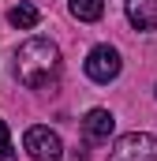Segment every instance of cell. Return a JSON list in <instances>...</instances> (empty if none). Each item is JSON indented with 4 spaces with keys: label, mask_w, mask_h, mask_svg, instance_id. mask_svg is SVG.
I'll use <instances>...</instances> for the list:
<instances>
[{
    "label": "cell",
    "mask_w": 157,
    "mask_h": 161,
    "mask_svg": "<svg viewBox=\"0 0 157 161\" xmlns=\"http://www.w3.org/2000/svg\"><path fill=\"white\" fill-rule=\"evenodd\" d=\"M112 127H116V120H112L109 109H90L86 120H82V131H86L90 142H105V139L112 135Z\"/></svg>",
    "instance_id": "5b68a950"
},
{
    "label": "cell",
    "mask_w": 157,
    "mask_h": 161,
    "mask_svg": "<svg viewBox=\"0 0 157 161\" xmlns=\"http://www.w3.org/2000/svg\"><path fill=\"white\" fill-rule=\"evenodd\" d=\"M120 68H123V60L112 45H94L90 56H86V75L94 82H112L120 75Z\"/></svg>",
    "instance_id": "3957f363"
},
{
    "label": "cell",
    "mask_w": 157,
    "mask_h": 161,
    "mask_svg": "<svg viewBox=\"0 0 157 161\" xmlns=\"http://www.w3.org/2000/svg\"><path fill=\"white\" fill-rule=\"evenodd\" d=\"M127 19L138 30H157V0H127Z\"/></svg>",
    "instance_id": "8992f818"
},
{
    "label": "cell",
    "mask_w": 157,
    "mask_h": 161,
    "mask_svg": "<svg viewBox=\"0 0 157 161\" xmlns=\"http://www.w3.org/2000/svg\"><path fill=\"white\" fill-rule=\"evenodd\" d=\"M68 8H71V15L82 19V23H97V19H101V11H105V4H101V0H68Z\"/></svg>",
    "instance_id": "52a82bcc"
},
{
    "label": "cell",
    "mask_w": 157,
    "mask_h": 161,
    "mask_svg": "<svg viewBox=\"0 0 157 161\" xmlns=\"http://www.w3.org/2000/svg\"><path fill=\"white\" fill-rule=\"evenodd\" d=\"M23 142H26V150H30L34 161H60L64 158V142H60V135L49 131V127H30V131L23 135Z\"/></svg>",
    "instance_id": "277c9868"
},
{
    "label": "cell",
    "mask_w": 157,
    "mask_h": 161,
    "mask_svg": "<svg viewBox=\"0 0 157 161\" xmlns=\"http://www.w3.org/2000/svg\"><path fill=\"white\" fill-rule=\"evenodd\" d=\"M0 161H15V150H11V135H8V124L0 120Z\"/></svg>",
    "instance_id": "9c48e42d"
},
{
    "label": "cell",
    "mask_w": 157,
    "mask_h": 161,
    "mask_svg": "<svg viewBox=\"0 0 157 161\" xmlns=\"http://www.w3.org/2000/svg\"><path fill=\"white\" fill-rule=\"evenodd\" d=\"M8 19H11V26H19V30H30V26H38V8L34 4H15L11 11H8Z\"/></svg>",
    "instance_id": "ba28073f"
},
{
    "label": "cell",
    "mask_w": 157,
    "mask_h": 161,
    "mask_svg": "<svg viewBox=\"0 0 157 161\" xmlns=\"http://www.w3.org/2000/svg\"><path fill=\"white\" fill-rule=\"evenodd\" d=\"M109 161H157V139H154V135H146V131L120 135Z\"/></svg>",
    "instance_id": "7a4b0ae2"
},
{
    "label": "cell",
    "mask_w": 157,
    "mask_h": 161,
    "mask_svg": "<svg viewBox=\"0 0 157 161\" xmlns=\"http://www.w3.org/2000/svg\"><path fill=\"white\" fill-rule=\"evenodd\" d=\"M15 75L26 90H45L60 75V49L49 38H30L15 49Z\"/></svg>",
    "instance_id": "6da1fadb"
}]
</instances>
